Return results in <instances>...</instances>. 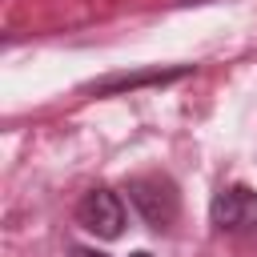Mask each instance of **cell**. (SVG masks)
Listing matches in <instances>:
<instances>
[{
	"label": "cell",
	"instance_id": "cell-1",
	"mask_svg": "<svg viewBox=\"0 0 257 257\" xmlns=\"http://www.w3.org/2000/svg\"><path fill=\"white\" fill-rule=\"evenodd\" d=\"M128 201L153 229H169L177 221V189L165 177H137V181H128Z\"/></svg>",
	"mask_w": 257,
	"mask_h": 257
},
{
	"label": "cell",
	"instance_id": "cell-2",
	"mask_svg": "<svg viewBox=\"0 0 257 257\" xmlns=\"http://www.w3.org/2000/svg\"><path fill=\"white\" fill-rule=\"evenodd\" d=\"M76 221H80L88 233L112 241V237H120V229H124V201H120L112 189H88V193L80 197V205H76Z\"/></svg>",
	"mask_w": 257,
	"mask_h": 257
},
{
	"label": "cell",
	"instance_id": "cell-3",
	"mask_svg": "<svg viewBox=\"0 0 257 257\" xmlns=\"http://www.w3.org/2000/svg\"><path fill=\"white\" fill-rule=\"evenodd\" d=\"M213 225L217 229H229V233H253L257 229V193L249 185H229L213 197V209H209Z\"/></svg>",
	"mask_w": 257,
	"mask_h": 257
},
{
	"label": "cell",
	"instance_id": "cell-4",
	"mask_svg": "<svg viewBox=\"0 0 257 257\" xmlns=\"http://www.w3.org/2000/svg\"><path fill=\"white\" fill-rule=\"evenodd\" d=\"M68 257H104V253H96V249H80V245H76Z\"/></svg>",
	"mask_w": 257,
	"mask_h": 257
},
{
	"label": "cell",
	"instance_id": "cell-5",
	"mask_svg": "<svg viewBox=\"0 0 257 257\" xmlns=\"http://www.w3.org/2000/svg\"><path fill=\"white\" fill-rule=\"evenodd\" d=\"M128 257H153V253H145V249H137V253H128Z\"/></svg>",
	"mask_w": 257,
	"mask_h": 257
}]
</instances>
